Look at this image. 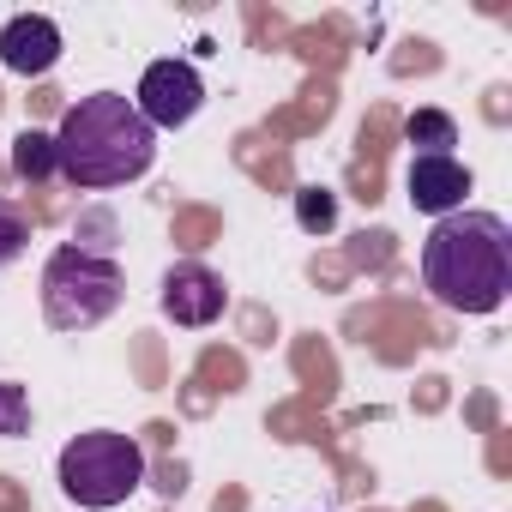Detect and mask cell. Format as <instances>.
Instances as JSON below:
<instances>
[{
	"label": "cell",
	"mask_w": 512,
	"mask_h": 512,
	"mask_svg": "<svg viewBox=\"0 0 512 512\" xmlns=\"http://www.w3.org/2000/svg\"><path fill=\"white\" fill-rule=\"evenodd\" d=\"M31 434V392L19 380H0V440Z\"/></svg>",
	"instance_id": "obj_12"
},
{
	"label": "cell",
	"mask_w": 512,
	"mask_h": 512,
	"mask_svg": "<svg viewBox=\"0 0 512 512\" xmlns=\"http://www.w3.org/2000/svg\"><path fill=\"white\" fill-rule=\"evenodd\" d=\"M49 139H55V169L73 187H127L157 163V133L121 91L79 97Z\"/></svg>",
	"instance_id": "obj_2"
},
{
	"label": "cell",
	"mask_w": 512,
	"mask_h": 512,
	"mask_svg": "<svg viewBox=\"0 0 512 512\" xmlns=\"http://www.w3.org/2000/svg\"><path fill=\"white\" fill-rule=\"evenodd\" d=\"M145 488V452L133 434H115V428H91L79 440L61 446V494L85 512H109L121 506L127 494Z\"/></svg>",
	"instance_id": "obj_4"
},
{
	"label": "cell",
	"mask_w": 512,
	"mask_h": 512,
	"mask_svg": "<svg viewBox=\"0 0 512 512\" xmlns=\"http://www.w3.org/2000/svg\"><path fill=\"white\" fill-rule=\"evenodd\" d=\"M199 103H205V79H199L193 61H151L145 79H139V97H133V109L145 115L151 133L187 127L199 115Z\"/></svg>",
	"instance_id": "obj_5"
},
{
	"label": "cell",
	"mask_w": 512,
	"mask_h": 512,
	"mask_svg": "<svg viewBox=\"0 0 512 512\" xmlns=\"http://www.w3.org/2000/svg\"><path fill=\"white\" fill-rule=\"evenodd\" d=\"M13 175H19V181H49V175H55V139L37 133V127H25V133L13 139Z\"/></svg>",
	"instance_id": "obj_10"
},
{
	"label": "cell",
	"mask_w": 512,
	"mask_h": 512,
	"mask_svg": "<svg viewBox=\"0 0 512 512\" xmlns=\"http://www.w3.org/2000/svg\"><path fill=\"white\" fill-rule=\"evenodd\" d=\"M422 284L452 314H494L512 290V229L494 211L434 217L422 241Z\"/></svg>",
	"instance_id": "obj_1"
},
{
	"label": "cell",
	"mask_w": 512,
	"mask_h": 512,
	"mask_svg": "<svg viewBox=\"0 0 512 512\" xmlns=\"http://www.w3.org/2000/svg\"><path fill=\"white\" fill-rule=\"evenodd\" d=\"M404 139L416 145V157H452V145H458V121H452L446 109H416V115L404 121Z\"/></svg>",
	"instance_id": "obj_9"
},
{
	"label": "cell",
	"mask_w": 512,
	"mask_h": 512,
	"mask_svg": "<svg viewBox=\"0 0 512 512\" xmlns=\"http://www.w3.org/2000/svg\"><path fill=\"white\" fill-rule=\"evenodd\" d=\"M25 241H31V217L0 199V266H13L19 253H25Z\"/></svg>",
	"instance_id": "obj_13"
},
{
	"label": "cell",
	"mask_w": 512,
	"mask_h": 512,
	"mask_svg": "<svg viewBox=\"0 0 512 512\" xmlns=\"http://www.w3.org/2000/svg\"><path fill=\"white\" fill-rule=\"evenodd\" d=\"M163 314L175 326H211L223 314V278L199 260H181L163 272Z\"/></svg>",
	"instance_id": "obj_6"
},
{
	"label": "cell",
	"mask_w": 512,
	"mask_h": 512,
	"mask_svg": "<svg viewBox=\"0 0 512 512\" xmlns=\"http://www.w3.org/2000/svg\"><path fill=\"white\" fill-rule=\"evenodd\" d=\"M0 61H7V73H19V79H43L61 61V25L43 19V13L7 19V31H0Z\"/></svg>",
	"instance_id": "obj_7"
},
{
	"label": "cell",
	"mask_w": 512,
	"mask_h": 512,
	"mask_svg": "<svg viewBox=\"0 0 512 512\" xmlns=\"http://www.w3.org/2000/svg\"><path fill=\"white\" fill-rule=\"evenodd\" d=\"M296 223H302L308 235H326V229L338 223V193H326V187H302V193H296Z\"/></svg>",
	"instance_id": "obj_11"
},
{
	"label": "cell",
	"mask_w": 512,
	"mask_h": 512,
	"mask_svg": "<svg viewBox=\"0 0 512 512\" xmlns=\"http://www.w3.org/2000/svg\"><path fill=\"white\" fill-rule=\"evenodd\" d=\"M121 266L91 247H55L43 266V320L55 332H91L121 308Z\"/></svg>",
	"instance_id": "obj_3"
},
{
	"label": "cell",
	"mask_w": 512,
	"mask_h": 512,
	"mask_svg": "<svg viewBox=\"0 0 512 512\" xmlns=\"http://www.w3.org/2000/svg\"><path fill=\"white\" fill-rule=\"evenodd\" d=\"M464 193H470V169L458 157H416L410 163V205L416 211L452 217V211H464Z\"/></svg>",
	"instance_id": "obj_8"
}]
</instances>
